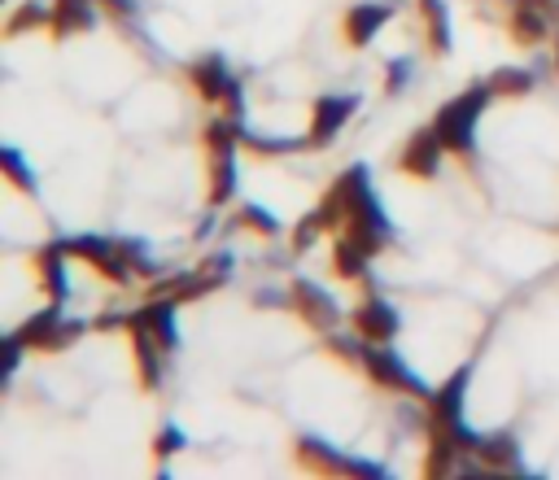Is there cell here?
<instances>
[{"mask_svg":"<svg viewBox=\"0 0 559 480\" xmlns=\"http://www.w3.org/2000/svg\"><path fill=\"white\" fill-rule=\"evenodd\" d=\"M489 100H493L489 83H472L467 92H459L454 100H445L437 109L432 127H437L445 153H454V157H472L476 153V122H480V113H485Z\"/></svg>","mask_w":559,"mask_h":480,"instance_id":"1","label":"cell"},{"mask_svg":"<svg viewBox=\"0 0 559 480\" xmlns=\"http://www.w3.org/2000/svg\"><path fill=\"white\" fill-rule=\"evenodd\" d=\"M87 332V323L83 319H66V310L57 305V301H48L39 314H31L13 336L26 345V349H61V345H70V340H79Z\"/></svg>","mask_w":559,"mask_h":480,"instance_id":"2","label":"cell"},{"mask_svg":"<svg viewBox=\"0 0 559 480\" xmlns=\"http://www.w3.org/2000/svg\"><path fill=\"white\" fill-rule=\"evenodd\" d=\"M362 371L376 380V384H384V388H393V393H402V397H419V401H428L432 397V388L389 349V345H367V353H362Z\"/></svg>","mask_w":559,"mask_h":480,"instance_id":"3","label":"cell"},{"mask_svg":"<svg viewBox=\"0 0 559 480\" xmlns=\"http://www.w3.org/2000/svg\"><path fill=\"white\" fill-rule=\"evenodd\" d=\"M66 244V253L70 257H79V262H87L96 275H105L109 284H127L131 279V262L122 257V249H118V240H109V236H70V240H61Z\"/></svg>","mask_w":559,"mask_h":480,"instance_id":"4","label":"cell"},{"mask_svg":"<svg viewBox=\"0 0 559 480\" xmlns=\"http://www.w3.org/2000/svg\"><path fill=\"white\" fill-rule=\"evenodd\" d=\"M358 109V96H345V92H328V96H314V113H310V131H306V144L310 148H328L336 140V131L354 118Z\"/></svg>","mask_w":559,"mask_h":480,"instance_id":"5","label":"cell"},{"mask_svg":"<svg viewBox=\"0 0 559 480\" xmlns=\"http://www.w3.org/2000/svg\"><path fill=\"white\" fill-rule=\"evenodd\" d=\"M349 327H354L367 345H389V340L397 336L402 319H397V305H389L384 297H367V301H358V305L349 310Z\"/></svg>","mask_w":559,"mask_h":480,"instance_id":"6","label":"cell"},{"mask_svg":"<svg viewBox=\"0 0 559 480\" xmlns=\"http://www.w3.org/2000/svg\"><path fill=\"white\" fill-rule=\"evenodd\" d=\"M293 305H297V314L314 327V332H336V323H341V305L332 301V292L328 288H319L314 279H293Z\"/></svg>","mask_w":559,"mask_h":480,"instance_id":"7","label":"cell"},{"mask_svg":"<svg viewBox=\"0 0 559 480\" xmlns=\"http://www.w3.org/2000/svg\"><path fill=\"white\" fill-rule=\"evenodd\" d=\"M441 157H445V144H441L437 127H419V131L402 144L397 166H402V175H411V179H432V175L441 170Z\"/></svg>","mask_w":559,"mask_h":480,"instance_id":"8","label":"cell"},{"mask_svg":"<svg viewBox=\"0 0 559 480\" xmlns=\"http://www.w3.org/2000/svg\"><path fill=\"white\" fill-rule=\"evenodd\" d=\"M175 297H153V301H144L140 310H131L127 314V327H148L153 336H157V345L166 349V353H175L179 349V319H175Z\"/></svg>","mask_w":559,"mask_h":480,"instance_id":"9","label":"cell"},{"mask_svg":"<svg viewBox=\"0 0 559 480\" xmlns=\"http://www.w3.org/2000/svg\"><path fill=\"white\" fill-rule=\"evenodd\" d=\"M467 384H472V367H459L432 397H428V419L437 428H463V397H467ZM428 423V428H432Z\"/></svg>","mask_w":559,"mask_h":480,"instance_id":"10","label":"cell"},{"mask_svg":"<svg viewBox=\"0 0 559 480\" xmlns=\"http://www.w3.org/2000/svg\"><path fill=\"white\" fill-rule=\"evenodd\" d=\"M393 9H397V0H362V4H354L345 13V39L354 48H367L380 35V26L393 17Z\"/></svg>","mask_w":559,"mask_h":480,"instance_id":"11","label":"cell"},{"mask_svg":"<svg viewBox=\"0 0 559 480\" xmlns=\"http://www.w3.org/2000/svg\"><path fill=\"white\" fill-rule=\"evenodd\" d=\"M66 244L61 240H52V244H44L39 253H35V266H39V284H44V292H48V301H57V305H66V297H70V266H66Z\"/></svg>","mask_w":559,"mask_h":480,"instance_id":"12","label":"cell"},{"mask_svg":"<svg viewBox=\"0 0 559 480\" xmlns=\"http://www.w3.org/2000/svg\"><path fill=\"white\" fill-rule=\"evenodd\" d=\"M297 463L314 476H349V458L323 436H297Z\"/></svg>","mask_w":559,"mask_h":480,"instance_id":"13","label":"cell"},{"mask_svg":"<svg viewBox=\"0 0 559 480\" xmlns=\"http://www.w3.org/2000/svg\"><path fill=\"white\" fill-rule=\"evenodd\" d=\"M188 74H192V87L201 92V100H223V96H227V87H231V70H227V61H223L218 52L197 57Z\"/></svg>","mask_w":559,"mask_h":480,"instance_id":"14","label":"cell"},{"mask_svg":"<svg viewBox=\"0 0 559 480\" xmlns=\"http://www.w3.org/2000/svg\"><path fill=\"white\" fill-rule=\"evenodd\" d=\"M476 458L489 467V471H524V463H520V445H515V436L511 432H480V441H476Z\"/></svg>","mask_w":559,"mask_h":480,"instance_id":"15","label":"cell"},{"mask_svg":"<svg viewBox=\"0 0 559 480\" xmlns=\"http://www.w3.org/2000/svg\"><path fill=\"white\" fill-rule=\"evenodd\" d=\"M236 183H240V170H236V148H218L210 153V209L214 205H227L236 196Z\"/></svg>","mask_w":559,"mask_h":480,"instance_id":"16","label":"cell"},{"mask_svg":"<svg viewBox=\"0 0 559 480\" xmlns=\"http://www.w3.org/2000/svg\"><path fill=\"white\" fill-rule=\"evenodd\" d=\"M127 332H131V349H135V367H140L144 388H162V358H166V349L157 345V336L148 327H127Z\"/></svg>","mask_w":559,"mask_h":480,"instance_id":"17","label":"cell"},{"mask_svg":"<svg viewBox=\"0 0 559 480\" xmlns=\"http://www.w3.org/2000/svg\"><path fill=\"white\" fill-rule=\"evenodd\" d=\"M96 26V0H52V35H79Z\"/></svg>","mask_w":559,"mask_h":480,"instance_id":"18","label":"cell"},{"mask_svg":"<svg viewBox=\"0 0 559 480\" xmlns=\"http://www.w3.org/2000/svg\"><path fill=\"white\" fill-rule=\"evenodd\" d=\"M419 17H424V31H428V48L432 52H450V9L445 0H419Z\"/></svg>","mask_w":559,"mask_h":480,"instance_id":"19","label":"cell"},{"mask_svg":"<svg viewBox=\"0 0 559 480\" xmlns=\"http://www.w3.org/2000/svg\"><path fill=\"white\" fill-rule=\"evenodd\" d=\"M550 35V22H546V13L537 9V4H520L515 13H511V39L515 44H542Z\"/></svg>","mask_w":559,"mask_h":480,"instance_id":"20","label":"cell"},{"mask_svg":"<svg viewBox=\"0 0 559 480\" xmlns=\"http://www.w3.org/2000/svg\"><path fill=\"white\" fill-rule=\"evenodd\" d=\"M485 83H489L493 96L515 100V96H528V92H533V70H524V65H498Z\"/></svg>","mask_w":559,"mask_h":480,"instance_id":"21","label":"cell"},{"mask_svg":"<svg viewBox=\"0 0 559 480\" xmlns=\"http://www.w3.org/2000/svg\"><path fill=\"white\" fill-rule=\"evenodd\" d=\"M367 249L362 244H354L349 236H341L336 240V249H332V271L341 275V279H367Z\"/></svg>","mask_w":559,"mask_h":480,"instance_id":"22","label":"cell"},{"mask_svg":"<svg viewBox=\"0 0 559 480\" xmlns=\"http://www.w3.org/2000/svg\"><path fill=\"white\" fill-rule=\"evenodd\" d=\"M35 26H52V9H44V4L26 0L22 9H13V13H9L4 35H26V31H35Z\"/></svg>","mask_w":559,"mask_h":480,"instance_id":"23","label":"cell"},{"mask_svg":"<svg viewBox=\"0 0 559 480\" xmlns=\"http://www.w3.org/2000/svg\"><path fill=\"white\" fill-rule=\"evenodd\" d=\"M0 170H4V179H9L13 188L35 192V175L26 170V157H22L17 148H0Z\"/></svg>","mask_w":559,"mask_h":480,"instance_id":"24","label":"cell"},{"mask_svg":"<svg viewBox=\"0 0 559 480\" xmlns=\"http://www.w3.org/2000/svg\"><path fill=\"white\" fill-rule=\"evenodd\" d=\"M319 231H328V218H323V209L314 205V209L293 227V249H297V253H306V249L319 240Z\"/></svg>","mask_w":559,"mask_h":480,"instance_id":"25","label":"cell"},{"mask_svg":"<svg viewBox=\"0 0 559 480\" xmlns=\"http://www.w3.org/2000/svg\"><path fill=\"white\" fill-rule=\"evenodd\" d=\"M240 223L249 227V231H258V236H280V218L275 214H266L262 205H253V201H245L240 205Z\"/></svg>","mask_w":559,"mask_h":480,"instance_id":"26","label":"cell"},{"mask_svg":"<svg viewBox=\"0 0 559 480\" xmlns=\"http://www.w3.org/2000/svg\"><path fill=\"white\" fill-rule=\"evenodd\" d=\"M328 349L336 353V358H345V362H362V353H367V340L358 336V332H328Z\"/></svg>","mask_w":559,"mask_h":480,"instance_id":"27","label":"cell"},{"mask_svg":"<svg viewBox=\"0 0 559 480\" xmlns=\"http://www.w3.org/2000/svg\"><path fill=\"white\" fill-rule=\"evenodd\" d=\"M183 449V432L175 428V423H166L162 432H157V441H153V454H157V463H166L170 454H179Z\"/></svg>","mask_w":559,"mask_h":480,"instance_id":"28","label":"cell"},{"mask_svg":"<svg viewBox=\"0 0 559 480\" xmlns=\"http://www.w3.org/2000/svg\"><path fill=\"white\" fill-rule=\"evenodd\" d=\"M253 305L258 310H288L293 305V288H258L253 292Z\"/></svg>","mask_w":559,"mask_h":480,"instance_id":"29","label":"cell"},{"mask_svg":"<svg viewBox=\"0 0 559 480\" xmlns=\"http://www.w3.org/2000/svg\"><path fill=\"white\" fill-rule=\"evenodd\" d=\"M406 79H411V57H397V61H389V79H384V92H397Z\"/></svg>","mask_w":559,"mask_h":480,"instance_id":"30","label":"cell"},{"mask_svg":"<svg viewBox=\"0 0 559 480\" xmlns=\"http://www.w3.org/2000/svg\"><path fill=\"white\" fill-rule=\"evenodd\" d=\"M22 349H26V345H22L17 336H4V380H9V375H17V362H22Z\"/></svg>","mask_w":559,"mask_h":480,"instance_id":"31","label":"cell"},{"mask_svg":"<svg viewBox=\"0 0 559 480\" xmlns=\"http://www.w3.org/2000/svg\"><path fill=\"white\" fill-rule=\"evenodd\" d=\"M223 105H227V113H231V118H240V113H245V87H240L236 79H231V87H227Z\"/></svg>","mask_w":559,"mask_h":480,"instance_id":"32","label":"cell"},{"mask_svg":"<svg viewBox=\"0 0 559 480\" xmlns=\"http://www.w3.org/2000/svg\"><path fill=\"white\" fill-rule=\"evenodd\" d=\"M92 327H96V332H114V327H127V314H118V310H105V314H96V319H92Z\"/></svg>","mask_w":559,"mask_h":480,"instance_id":"33","label":"cell"},{"mask_svg":"<svg viewBox=\"0 0 559 480\" xmlns=\"http://www.w3.org/2000/svg\"><path fill=\"white\" fill-rule=\"evenodd\" d=\"M96 4H105L109 13H122V17H127V13H135V0H96Z\"/></svg>","mask_w":559,"mask_h":480,"instance_id":"34","label":"cell"},{"mask_svg":"<svg viewBox=\"0 0 559 480\" xmlns=\"http://www.w3.org/2000/svg\"><path fill=\"white\" fill-rule=\"evenodd\" d=\"M210 227H214V218H201V223H197V240H205V236H210Z\"/></svg>","mask_w":559,"mask_h":480,"instance_id":"35","label":"cell"},{"mask_svg":"<svg viewBox=\"0 0 559 480\" xmlns=\"http://www.w3.org/2000/svg\"><path fill=\"white\" fill-rule=\"evenodd\" d=\"M520 4H537V9H546V4H550V0H520Z\"/></svg>","mask_w":559,"mask_h":480,"instance_id":"36","label":"cell"},{"mask_svg":"<svg viewBox=\"0 0 559 480\" xmlns=\"http://www.w3.org/2000/svg\"><path fill=\"white\" fill-rule=\"evenodd\" d=\"M555 70H559V44H555Z\"/></svg>","mask_w":559,"mask_h":480,"instance_id":"37","label":"cell"}]
</instances>
